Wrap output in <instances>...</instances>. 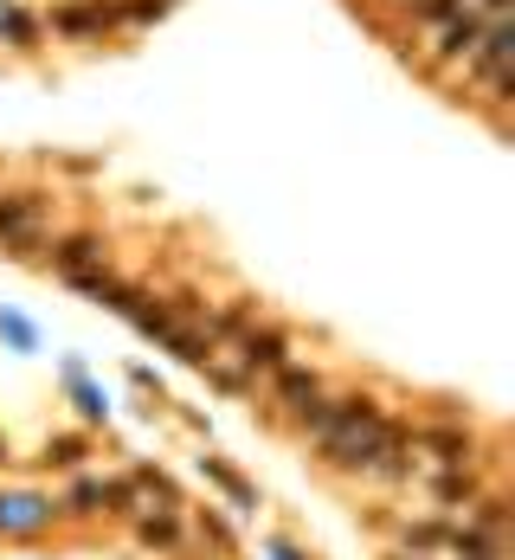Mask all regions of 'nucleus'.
I'll return each mask as SVG.
<instances>
[{"label": "nucleus", "mask_w": 515, "mask_h": 560, "mask_svg": "<svg viewBox=\"0 0 515 560\" xmlns=\"http://www.w3.org/2000/svg\"><path fill=\"white\" fill-rule=\"evenodd\" d=\"M232 349H238V374L258 380V374H278V367L291 361V336H284V329H245Z\"/></svg>", "instance_id": "obj_1"}, {"label": "nucleus", "mask_w": 515, "mask_h": 560, "mask_svg": "<svg viewBox=\"0 0 515 560\" xmlns=\"http://www.w3.org/2000/svg\"><path fill=\"white\" fill-rule=\"evenodd\" d=\"M39 226H46V200H39V194H7V200H0V245L26 252V245L39 239Z\"/></svg>", "instance_id": "obj_2"}, {"label": "nucleus", "mask_w": 515, "mask_h": 560, "mask_svg": "<svg viewBox=\"0 0 515 560\" xmlns=\"http://www.w3.org/2000/svg\"><path fill=\"white\" fill-rule=\"evenodd\" d=\"M406 438H413L419 451H432V458H439L444 471H457V464H470V458H477L470 431H457V425H419V431L406 425Z\"/></svg>", "instance_id": "obj_3"}, {"label": "nucleus", "mask_w": 515, "mask_h": 560, "mask_svg": "<svg viewBox=\"0 0 515 560\" xmlns=\"http://www.w3.org/2000/svg\"><path fill=\"white\" fill-rule=\"evenodd\" d=\"M52 271H59V278L103 271V239H97V232H65V239L52 245Z\"/></svg>", "instance_id": "obj_4"}, {"label": "nucleus", "mask_w": 515, "mask_h": 560, "mask_svg": "<svg viewBox=\"0 0 515 560\" xmlns=\"http://www.w3.org/2000/svg\"><path fill=\"white\" fill-rule=\"evenodd\" d=\"M271 380H278V387H271V400H278L284 413H303L309 400H322V374H316V367H291V361H284Z\"/></svg>", "instance_id": "obj_5"}, {"label": "nucleus", "mask_w": 515, "mask_h": 560, "mask_svg": "<svg viewBox=\"0 0 515 560\" xmlns=\"http://www.w3.org/2000/svg\"><path fill=\"white\" fill-rule=\"evenodd\" d=\"M432 496H439L444 509H470V502L483 496V477H477L470 464H457V471H439V477H432Z\"/></svg>", "instance_id": "obj_6"}, {"label": "nucleus", "mask_w": 515, "mask_h": 560, "mask_svg": "<svg viewBox=\"0 0 515 560\" xmlns=\"http://www.w3.org/2000/svg\"><path fill=\"white\" fill-rule=\"evenodd\" d=\"M464 515H470L464 528H477V535H490V541H510V496H490V490H483L470 509H464Z\"/></svg>", "instance_id": "obj_7"}, {"label": "nucleus", "mask_w": 515, "mask_h": 560, "mask_svg": "<svg viewBox=\"0 0 515 560\" xmlns=\"http://www.w3.org/2000/svg\"><path fill=\"white\" fill-rule=\"evenodd\" d=\"M136 541H143V548H161V555H174V548H181V515H174V509L136 515Z\"/></svg>", "instance_id": "obj_8"}, {"label": "nucleus", "mask_w": 515, "mask_h": 560, "mask_svg": "<svg viewBox=\"0 0 515 560\" xmlns=\"http://www.w3.org/2000/svg\"><path fill=\"white\" fill-rule=\"evenodd\" d=\"M84 451H90V445H84L77 431H65V438H46V464H52V471H77V464H84Z\"/></svg>", "instance_id": "obj_9"}, {"label": "nucleus", "mask_w": 515, "mask_h": 560, "mask_svg": "<svg viewBox=\"0 0 515 560\" xmlns=\"http://www.w3.org/2000/svg\"><path fill=\"white\" fill-rule=\"evenodd\" d=\"M200 471H207V477H213V484H220L225 496H232V502H245V509H252V490H245V477H232L220 458H200Z\"/></svg>", "instance_id": "obj_10"}, {"label": "nucleus", "mask_w": 515, "mask_h": 560, "mask_svg": "<svg viewBox=\"0 0 515 560\" xmlns=\"http://www.w3.org/2000/svg\"><path fill=\"white\" fill-rule=\"evenodd\" d=\"M103 515H136V484H103Z\"/></svg>", "instance_id": "obj_11"}, {"label": "nucleus", "mask_w": 515, "mask_h": 560, "mask_svg": "<svg viewBox=\"0 0 515 560\" xmlns=\"http://www.w3.org/2000/svg\"><path fill=\"white\" fill-rule=\"evenodd\" d=\"M97 502H103V484H97V477H77L72 484V509L77 515H97Z\"/></svg>", "instance_id": "obj_12"}, {"label": "nucleus", "mask_w": 515, "mask_h": 560, "mask_svg": "<svg viewBox=\"0 0 515 560\" xmlns=\"http://www.w3.org/2000/svg\"><path fill=\"white\" fill-rule=\"evenodd\" d=\"M444 535H451L444 522H406V541H413V548H439Z\"/></svg>", "instance_id": "obj_13"}, {"label": "nucleus", "mask_w": 515, "mask_h": 560, "mask_svg": "<svg viewBox=\"0 0 515 560\" xmlns=\"http://www.w3.org/2000/svg\"><path fill=\"white\" fill-rule=\"evenodd\" d=\"M200 535H207V541H213V548H232V535H225V522H220V515H213V509H207V515H200Z\"/></svg>", "instance_id": "obj_14"}, {"label": "nucleus", "mask_w": 515, "mask_h": 560, "mask_svg": "<svg viewBox=\"0 0 515 560\" xmlns=\"http://www.w3.org/2000/svg\"><path fill=\"white\" fill-rule=\"evenodd\" d=\"M0 464H7V438H0Z\"/></svg>", "instance_id": "obj_15"}, {"label": "nucleus", "mask_w": 515, "mask_h": 560, "mask_svg": "<svg viewBox=\"0 0 515 560\" xmlns=\"http://www.w3.org/2000/svg\"><path fill=\"white\" fill-rule=\"evenodd\" d=\"M393 560H406V555H393Z\"/></svg>", "instance_id": "obj_16"}, {"label": "nucleus", "mask_w": 515, "mask_h": 560, "mask_svg": "<svg viewBox=\"0 0 515 560\" xmlns=\"http://www.w3.org/2000/svg\"><path fill=\"white\" fill-rule=\"evenodd\" d=\"M0 509H7V502H0Z\"/></svg>", "instance_id": "obj_17"}]
</instances>
